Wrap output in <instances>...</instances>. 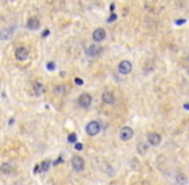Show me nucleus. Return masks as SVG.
Here are the masks:
<instances>
[{"label": "nucleus", "mask_w": 189, "mask_h": 185, "mask_svg": "<svg viewBox=\"0 0 189 185\" xmlns=\"http://www.w3.org/2000/svg\"><path fill=\"white\" fill-rule=\"evenodd\" d=\"M133 135H134L133 129L129 127V126H124L121 130H120V138H121V140H124V141L130 140L131 138H133Z\"/></svg>", "instance_id": "1"}, {"label": "nucleus", "mask_w": 189, "mask_h": 185, "mask_svg": "<svg viewBox=\"0 0 189 185\" xmlns=\"http://www.w3.org/2000/svg\"><path fill=\"white\" fill-rule=\"evenodd\" d=\"M99 131H100V125L97 121H91V122H89L86 125V132L89 135H91V136L97 135Z\"/></svg>", "instance_id": "2"}, {"label": "nucleus", "mask_w": 189, "mask_h": 185, "mask_svg": "<svg viewBox=\"0 0 189 185\" xmlns=\"http://www.w3.org/2000/svg\"><path fill=\"white\" fill-rule=\"evenodd\" d=\"M133 70V64H131V62L129 60H122L121 63L118 64V72L122 73V75H129Z\"/></svg>", "instance_id": "3"}, {"label": "nucleus", "mask_w": 189, "mask_h": 185, "mask_svg": "<svg viewBox=\"0 0 189 185\" xmlns=\"http://www.w3.org/2000/svg\"><path fill=\"white\" fill-rule=\"evenodd\" d=\"M79 104L83 108H87V107H90V104H91V96L90 94H87V92H84V94H81L80 98H79Z\"/></svg>", "instance_id": "4"}, {"label": "nucleus", "mask_w": 189, "mask_h": 185, "mask_svg": "<svg viewBox=\"0 0 189 185\" xmlns=\"http://www.w3.org/2000/svg\"><path fill=\"white\" fill-rule=\"evenodd\" d=\"M72 167L76 170V171H83L84 167H85L84 159L81 158L80 156H75V157L72 158Z\"/></svg>", "instance_id": "5"}, {"label": "nucleus", "mask_w": 189, "mask_h": 185, "mask_svg": "<svg viewBox=\"0 0 189 185\" xmlns=\"http://www.w3.org/2000/svg\"><path fill=\"white\" fill-rule=\"evenodd\" d=\"M28 54H30L28 49L21 46V48H18L17 50H16V58H17L18 60H26V59L28 58Z\"/></svg>", "instance_id": "6"}, {"label": "nucleus", "mask_w": 189, "mask_h": 185, "mask_svg": "<svg viewBox=\"0 0 189 185\" xmlns=\"http://www.w3.org/2000/svg\"><path fill=\"white\" fill-rule=\"evenodd\" d=\"M148 141H149V144H152V145H158L161 143V135L157 132H149Z\"/></svg>", "instance_id": "7"}, {"label": "nucleus", "mask_w": 189, "mask_h": 185, "mask_svg": "<svg viewBox=\"0 0 189 185\" xmlns=\"http://www.w3.org/2000/svg\"><path fill=\"white\" fill-rule=\"evenodd\" d=\"M93 39L95 41H103L106 39V31L103 28H97L95 31L93 32Z\"/></svg>", "instance_id": "8"}, {"label": "nucleus", "mask_w": 189, "mask_h": 185, "mask_svg": "<svg viewBox=\"0 0 189 185\" xmlns=\"http://www.w3.org/2000/svg\"><path fill=\"white\" fill-rule=\"evenodd\" d=\"M100 52H102V48H100L99 45H90L86 49V54L90 55V57H95V55H98Z\"/></svg>", "instance_id": "9"}, {"label": "nucleus", "mask_w": 189, "mask_h": 185, "mask_svg": "<svg viewBox=\"0 0 189 185\" xmlns=\"http://www.w3.org/2000/svg\"><path fill=\"white\" fill-rule=\"evenodd\" d=\"M103 102L107 104H113L115 103V95L112 91H104L103 92Z\"/></svg>", "instance_id": "10"}, {"label": "nucleus", "mask_w": 189, "mask_h": 185, "mask_svg": "<svg viewBox=\"0 0 189 185\" xmlns=\"http://www.w3.org/2000/svg\"><path fill=\"white\" fill-rule=\"evenodd\" d=\"M27 27L30 30H36L40 27V21L37 18H30L28 22H27Z\"/></svg>", "instance_id": "11"}, {"label": "nucleus", "mask_w": 189, "mask_h": 185, "mask_svg": "<svg viewBox=\"0 0 189 185\" xmlns=\"http://www.w3.org/2000/svg\"><path fill=\"white\" fill-rule=\"evenodd\" d=\"M44 90H45V88H44V85L41 82H35L34 84V91H35V94L36 95H41Z\"/></svg>", "instance_id": "12"}, {"label": "nucleus", "mask_w": 189, "mask_h": 185, "mask_svg": "<svg viewBox=\"0 0 189 185\" xmlns=\"http://www.w3.org/2000/svg\"><path fill=\"white\" fill-rule=\"evenodd\" d=\"M13 171V167H12V165L9 163H3L2 165V172H4V174H9V172Z\"/></svg>", "instance_id": "13"}, {"label": "nucleus", "mask_w": 189, "mask_h": 185, "mask_svg": "<svg viewBox=\"0 0 189 185\" xmlns=\"http://www.w3.org/2000/svg\"><path fill=\"white\" fill-rule=\"evenodd\" d=\"M147 151H148L147 144H144V143H139V144H138V152H139V154H146Z\"/></svg>", "instance_id": "14"}, {"label": "nucleus", "mask_w": 189, "mask_h": 185, "mask_svg": "<svg viewBox=\"0 0 189 185\" xmlns=\"http://www.w3.org/2000/svg\"><path fill=\"white\" fill-rule=\"evenodd\" d=\"M176 181H178L179 185H185L187 184V177L184 174H179L178 176H176Z\"/></svg>", "instance_id": "15"}, {"label": "nucleus", "mask_w": 189, "mask_h": 185, "mask_svg": "<svg viewBox=\"0 0 189 185\" xmlns=\"http://www.w3.org/2000/svg\"><path fill=\"white\" fill-rule=\"evenodd\" d=\"M39 166H40V171L45 172V171H48V170H49V167H50V162H49V161H43Z\"/></svg>", "instance_id": "16"}, {"label": "nucleus", "mask_w": 189, "mask_h": 185, "mask_svg": "<svg viewBox=\"0 0 189 185\" xmlns=\"http://www.w3.org/2000/svg\"><path fill=\"white\" fill-rule=\"evenodd\" d=\"M63 91H65V86L63 85H59V86H57V88L54 89V92L57 95H59V94H63Z\"/></svg>", "instance_id": "17"}, {"label": "nucleus", "mask_w": 189, "mask_h": 185, "mask_svg": "<svg viewBox=\"0 0 189 185\" xmlns=\"http://www.w3.org/2000/svg\"><path fill=\"white\" fill-rule=\"evenodd\" d=\"M76 140H77L76 134H70V135H68V141H70V143H75V144H76Z\"/></svg>", "instance_id": "18"}, {"label": "nucleus", "mask_w": 189, "mask_h": 185, "mask_svg": "<svg viewBox=\"0 0 189 185\" xmlns=\"http://www.w3.org/2000/svg\"><path fill=\"white\" fill-rule=\"evenodd\" d=\"M116 20H117V14L112 13V14L109 16V18H108V22H113V21H116Z\"/></svg>", "instance_id": "19"}, {"label": "nucleus", "mask_w": 189, "mask_h": 185, "mask_svg": "<svg viewBox=\"0 0 189 185\" xmlns=\"http://www.w3.org/2000/svg\"><path fill=\"white\" fill-rule=\"evenodd\" d=\"M46 68H48V70H54V68H55V64L53 63V62H49V63L46 64Z\"/></svg>", "instance_id": "20"}, {"label": "nucleus", "mask_w": 189, "mask_h": 185, "mask_svg": "<svg viewBox=\"0 0 189 185\" xmlns=\"http://www.w3.org/2000/svg\"><path fill=\"white\" fill-rule=\"evenodd\" d=\"M75 148H76L77 151H81L84 147H83V144H81V143H76V144H75Z\"/></svg>", "instance_id": "21"}, {"label": "nucleus", "mask_w": 189, "mask_h": 185, "mask_svg": "<svg viewBox=\"0 0 189 185\" xmlns=\"http://www.w3.org/2000/svg\"><path fill=\"white\" fill-rule=\"evenodd\" d=\"M75 82H76L77 85H83L84 82H83V80H81V78H75Z\"/></svg>", "instance_id": "22"}, {"label": "nucleus", "mask_w": 189, "mask_h": 185, "mask_svg": "<svg viewBox=\"0 0 189 185\" xmlns=\"http://www.w3.org/2000/svg\"><path fill=\"white\" fill-rule=\"evenodd\" d=\"M175 23L176 24H183V23H185V20H183V18H181V20H176Z\"/></svg>", "instance_id": "23"}, {"label": "nucleus", "mask_w": 189, "mask_h": 185, "mask_svg": "<svg viewBox=\"0 0 189 185\" xmlns=\"http://www.w3.org/2000/svg\"><path fill=\"white\" fill-rule=\"evenodd\" d=\"M48 34H49V30H45V32L43 34V36H44V38H45V36H48Z\"/></svg>", "instance_id": "24"}, {"label": "nucleus", "mask_w": 189, "mask_h": 185, "mask_svg": "<svg viewBox=\"0 0 189 185\" xmlns=\"http://www.w3.org/2000/svg\"><path fill=\"white\" fill-rule=\"evenodd\" d=\"M184 108H185V109H189V103H187V104H184Z\"/></svg>", "instance_id": "25"}]
</instances>
